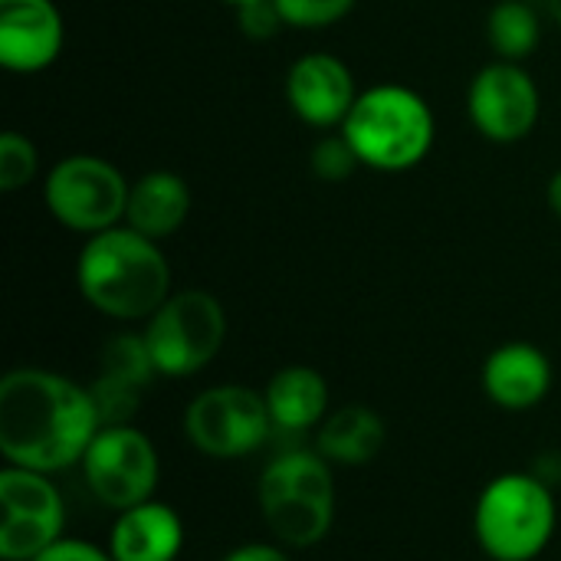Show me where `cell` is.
Masks as SVG:
<instances>
[{
	"label": "cell",
	"instance_id": "obj_1",
	"mask_svg": "<svg viewBox=\"0 0 561 561\" xmlns=\"http://www.w3.org/2000/svg\"><path fill=\"white\" fill-rule=\"evenodd\" d=\"M99 427L92 388L49 368H13L0 378V454L10 467L49 477L79 467Z\"/></svg>",
	"mask_w": 561,
	"mask_h": 561
},
{
	"label": "cell",
	"instance_id": "obj_2",
	"mask_svg": "<svg viewBox=\"0 0 561 561\" xmlns=\"http://www.w3.org/2000/svg\"><path fill=\"white\" fill-rule=\"evenodd\" d=\"M76 283L95 312L115 322H145L171 296V266L158 240L118 224L85 237Z\"/></svg>",
	"mask_w": 561,
	"mask_h": 561
},
{
	"label": "cell",
	"instance_id": "obj_3",
	"mask_svg": "<svg viewBox=\"0 0 561 561\" xmlns=\"http://www.w3.org/2000/svg\"><path fill=\"white\" fill-rule=\"evenodd\" d=\"M256 503L279 546L312 549L335 526V467L319 450H286L263 467Z\"/></svg>",
	"mask_w": 561,
	"mask_h": 561
},
{
	"label": "cell",
	"instance_id": "obj_4",
	"mask_svg": "<svg viewBox=\"0 0 561 561\" xmlns=\"http://www.w3.org/2000/svg\"><path fill=\"white\" fill-rule=\"evenodd\" d=\"M434 112L421 92L401 82H381L358 92L342 135L371 171L401 174L417 168L434 148Z\"/></svg>",
	"mask_w": 561,
	"mask_h": 561
},
{
	"label": "cell",
	"instance_id": "obj_5",
	"mask_svg": "<svg viewBox=\"0 0 561 561\" xmlns=\"http://www.w3.org/2000/svg\"><path fill=\"white\" fill-rule=\"evenodd\" d=\"M556 493L536 473H500L473 503V536L493 561H536L556 539Z\"/></svg>",
	"mask_w": 561,
	"mask_h": 561
},
{
	"label": "cell",
	"instance_id": "obj_6",
	"mask_svg": "<svg viewBox=\"0 0 561 561\" xmlns=\"http://www.w3.org/2000/svg\"><path fill=\"white\" fill-rule=\"evenodd\" d=\"M141 339L161 378H191L220 355L227 342V312L217 296L181 289L145 319Z\"/></svg>",
	"mask_w": 561,
	"mask_h": 561
},
{
	"label": "cell",
	"instance_id": "obj_7",
	"mask_svg": "<svg viewBox=\"0 0 561 561\" xmlns=\"http://www.w3.org/2000/svg\"><path fill=\"white\" fill-rule=\"evenodd\" d=\"M128 187L131 184L112 161L95 154H69L46 174L43 204L66 230L95 237L125 224Z\"/></svg>",
	"mask_w": 561,
	"mask_h": 561
},
{
	"label": "cell",
	"instance_id": "obj_8",
	"mask_svg": "<svg viewBox=\"0 0 561 561\" xmlns=\"http://www.w3.org/2000/svg\"><path fill=\"white\" fill-rule=\"evenodd\" d=\"M79 467L89 493L115 513L154 500V490L161 483L158 447L131 421L102 424Z\"/></svg>",
	"mask_w": 561,
	"mask_h": 561
},
{
	"label": "cell",
	"instance_id": "obj_9",
	"mask_svg": "<svg viewBox=\"0 0 561 561\" xmlns=\"http://www.w3.org/2000/svg\"><path fill=\"white\" fill-rule=\"evenodd\" d=\"M273 431L263 391L247 385H214L194 394L184 411L191 447L210 460H240L256 454Z\"/></svg>",
	"mask_w": 561,
	"mask_h": 561
},
{
	"label": "cell",
	"instance_id": "obj_10",
	"mask_svg": "<svg viewBox=\"0 0 561 561\" xmlns=\"http://www.w3.org/2000/svg\"><path fill=\"white\" fill-rule=\"evenodd\" d=\"M66 533V503L49 473L0 470V559L33 561Z\"/></svg>",
	"mask_w": 561,
	"mask_h": 561
},
{
	"label": "cell",
	"instance_id": "obj_11",
	"mask_svg": "<svg viewBox=\"0 0 561 561\" xmlns=\"http://www.w3.org/2000/svg\"><path fill=\"white\" fill-rule=\"evenodd\" d=\"M539 108H542L539 85L523 69V62L496 59L483 66L467 92V112L473 128L496 145L523 141L536 128Z\"/></svg>",
	"mask_w": 561,
	"mask_h": 561
},
{
	"label": "cell",
	"instance_id": "obj_12",
	"mask_svg": "<svg viewBox=\"0 0 561 561\" xmlns=\"http://www.w3.org/2000/svg\"><path fill=\"white\" fill-rule=\"evenodd\" d=\"M355 99L352 69L332 53H306L286 72V102L312 128H342Z\"/></svg>",
	"mask_w": 561,
	"mask_h": 561
},
{
	"label": "cell",
	"instance_id": "obj_13",
	"mask_svg": "<svg viewBox=\"0 0 561 561\" xmlns=\"http://www.w3.org/2000/svg\"><path fill=\"white\" fill-rule=\"evenodd\" d=\"M62 13L53 0H0V66L43 72L62 53Z\"/></svg>",
	"mask_w": 561,
	"mask_h": 561
},
{
	"label": "cell",
	"instance_id": "obj_14",
	"mask_svg": "<svg viewBox=\"0 0 561 561\" xmlns=\"http://www.w3.org/2000/svg\"><path fill=\"white\" fill-rule=\"evenodd\" d=\"M556 371L549 355L533 342H506L483 362V391L503 411H533L552 391Z\"/></svg>",
	"mask_w": 561,
	"mask_h": 561
},
{
	"label": "cell",
	"instance_id": "obj_15",
	"mask_svg": "<svg viewBox=\"0 0 561 561\" xmlns=\"http://www.w3.org/2000/svg\"><path fill=\"white\" fill-rule=\"evenodd\" d=\"M154 362L145 348L141 335H115L105 342L102 348V365H99V378L92 388V398L99 404L102 424H128L141 391L148 388V381L154 378Z\"/></svg>",
	"mask_w": 561,
	"mask_h": 561
},
{
	"label": "cell",
	"instance_id": "obj_16",
	"mask_svg": "<svg viewBox=\"0 0 561 561\" xmlns=\"http://www.w3.org/2000/svg\"><path fill=\"white\" fill-rule=\"evenodd\" d=\"M184 549V519L161 500H145L122 510L108 533L115 561H174Z\"/></svg>",
	"mask_w": 561,
	"mask_h": 561
},
{
	"label": "cell",
	"instance_id": "obj_17",
	"mask_svg": "<svg viewBox=\"0 0 561 561\" xmlns=\"http://www.w3.org/2000/svg\"><path fill=\"white\" fill-rule=\"evenodd\" d=\"M263 401L273 431L306 434L316 431L329 414V381L309 365H286L266 381Z\"/></svg>",
	"mask_w": 561,
	"mask_h": 561
},
{
	"label": "cell",
	"instance_id": "obj_18",
	"mask_svg": "<svg viewBox=\"0 0 561 561\" xmlns=\"http://www.w3.org/2000/svg\"><path fill=\"white\" fill-rule=\"evenodd\" d=\"M388 440L381 414L368 404H345L325 414L316 427V450L342 470H358L378 460Z\"/></svg>",
	"mask_w": 561,
	"mask_h": 561
},
{
	"label": "cell",
	"instance_id": "obj_19",
	"mask_svg": "<svg viewBox=\"0 0 561 561\" xmlns=\"http://www.w3.org/2000/svg\"><path fill=\"white\" fill-rule=\"evenodd\" d=\"M191 214V187L174 171H148L128 187L125 224L151 240L174 237Z\"/></svg>",
	"mask_w": 561,
	"mask_h": 561
},
{
	"label": "cell",
	"instance_id": "obj_20",
	"mask_svg": "<svg viewBox=\"0 0 561 561\" xmlns=\"http://www.w3.org/2000/svg\"><path fill=\"white\" fill-rule=\"evenodd\" d=\"M490 49L506 62H523L536 53L542 39V20L526 0H496L486 16Z\"/></svg>",
	"mask_w": 561,
	"mask_h": 561
},
{
	"label": "cell",
	"instance_id": "obj_21",
	"mask_svg": "<svg viewBox=\"0 0 561 561\" xmlns=\"http://www.w3.org/2000/svg\"><path fill=\"white\" fill-rule=\"evenodd\" d=\"M39 158L36 148L26 135L20 131H3L0 135V191L16 194L36 178Z\"/></svg>",
	"mask_w": 561,
	"mask_h": 561
},
{
	"label": "cell",
	"instance_id": "obj_22",
	"mask_svg": "<svg viewBox=\"0 0 561 561\" xmlns=\"http://www.w3.org/2000/svg\"><path fill=\"white\" fill-rule=\"evenodd\" d=\"M358 0H276L286 26L296 30H322L352 13Z\"/></svg>",
	"mask_w": 561,
	"mask_h": 561
},
{
	"label": "cell",
	"instance_id": "obj_23",
	"mask_svg": "<svg viewBox=\"0 0 561 561\" xmlns=\"http://www.w3.org/2000/svg\"><path fill=\"white\" fill-rule=\"evenodd\" d=\"M309 164H312L316 178L335 184V181H345L362 161H358V154L352 151L348 138L339 131V135H325V138L316 141V148H312V154H309Z\"/></svg>",
	"mask_w": 561,
	"mask_h": 561
},
{
	"label": "cell",
	"instance_id": "obj_24",
	"mask_svg": "<svg viewBox=\"0 0 561 561\" xmlns=\"http://www.w3.org/2000/svg\"><path fill=\"white\" fill-rule=\"evenodd\" d=\"M237 23H240V33L250 39H273L286 26L276 0H250L237 7Z\"/></svg>",
	"mask_w": 561,
	"mask_h": 561
},
{
	"label": "cell",
	"instance_id": "obj_25",
	"mask_svg": "<svg viewBox=\"0 0 561 561\" xmlns=\"http://www.w3.org/2000/svg\"><path fill=\"white\" fill-rule=\"evenodd\" d=\"M33 561H115L108 546H95L89 539H69L62 536L59 542H53L46 552H39Z\"/></svg>",
	"mask_w": 561,
	"mask_h": 561
},
{
	"label": "cell",
	"instance_id": "obj_26",
	"mask_svg": "<svg viewBox=\"0 0 561 561\" xmlns=\"http://www.w3.org/2000/svg\"><path fill=\"white\" fill-rule=\"evenodd\" d=\"M220 561H293L289 549L279 542H243L237 549H230Z\"/></svg>",
	"mask_w": 561,
	"mask_h": 561
},
{
	"label": "cell",
	"instance_id": "obj_27",
	"mask_svg": "<svg viewBox=\"0 0 561 561\" xmlns=\"http://www.w3.org/2000/svg\"><path fill=\"white\" fill-rule=\"evenodd\" d=\"M546 194H549V207H552V214L561 220V171L552 174V181H549V191H546Z\"/></svg>",
	"mask_w": 561,
	"mask_h": 561
},
{
	"label": "cell",
	"instance_id": "obj_28",
	"mask_svg": "<svg viewBox=\"0 0 561 561\" xmlns=\"http://www.w3.org/2000/svg\"><path fill=\"white\" fill-rule=\"evenodd\" d=\"M546 10H549V16L561 26V0H546Z\"/></svg>",
	"mask_w": 561,
	"mask_h": 561
},
{
	"label": "cell",
	"instance_id": "obj_29",
	"mask_svg": "<svg viewBox=\"0 0 561 561\" xmlns=\"http://www.w3.org/2000/svg\"><path fill=\"white\" fill-rule=\"evenodd\" d=\"M224 3H227V7H233V10H237V7H243V3H250V0H224Z\"/></svg>",
	"mask_w": 561,
	"mask_h": 561
}]
</instances>
